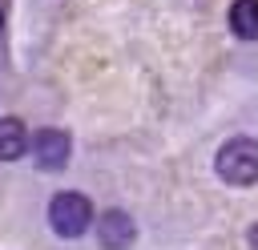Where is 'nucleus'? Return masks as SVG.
Instances as JSON below:
<instances>
[{
    "label": "nucleus",
    "instance_id": "3",
    "mask_svg": "<svg viewBox=\"0 0 258 250\" xmlns=\"http://www.w3.org/2000/svg\"><path fill=\"white\" fill-rule=\"evenodd\" d=\"M28 149H32V157H36L40 169L56 173V169L69 165V149H73V141H69L64 129H40V133L28 141Z\"/></svg>",
    "mask_w": 258,
    "mask_h": 250
},
{
    "label": "nucleus",
    "instance_id": "4",
    "mask_svg": "<svg viewBox=\"0 0 258 250\" xmlns=\"http://www.w3.org/2000/svg\"><path fill=\"white\" fill-rule=\"evenodd\" d=\"M97 238H101V246H109V250H125V246H133V238H137V226H133V218H129L125 210H105V214L97 218Z\"/></svg>",
    "mask_w": 258,
    "mask_h": 250
},
{
    "label": "nucleus",
    "instance_id": "6",
    "mask_svg": "<svg viewBox=\"0 0 258 250\" xmlns=\"http://www.w3.org/2000/svg\"><path fill=\"white\" fill-rule=\"evenodd\" d=\"M28 149V133L16 117H4L0 121V161H16L20 153Z\"/></svg>",
    "mask_w": 258,
    "mask_h": 250
},
{
    "label": "nucleus",
    "instance_id": "5",
    "mask_svg": "<svg viewBox=\"0 0 258 250\" xmlns=\"http://www.w3.org/2000/svg\"><path fill=\"white\" fill-rule=\"evenodd\" d=\"M230 28L242 40H258V0H234L230 4Z\"/></svg>",
    "mask_w": 258,
    "mask_h": 250
},
{
    "label": "nucleus",
    "instance_id": "1",
    "mask_svg": "<svg viewBox=\"0 0 258 250\" xmlns=\"http://www.w3.org/2000/svg\"><path fill=\"white\" fill-rule=\"evenodd\" d=\"M214 169L226 185H250L258 181V141L254 137H230L218 157H214Z\"/></svg>",
    "mask_w": 258,
    "mask_h": 250
},
{
    "label": "nucleus",
    "instance_id": "7",
    "mask_svg": "<svg viewBox=\"0 0 258 250\" xmlns=\"http://www.w3.org/2000/svg\"><path fill=\"white\" fill-rule=\"evenodd\" d=\"M250 250H258V226H250Z\"/></svg>",
    "mask_w": 258,
    "mask_h": 250
},
{
    "label": "nucleus",
    "instance_id": "2",
    "mask_svg": "<svg viewBox=\"0 0 258 250\" xmlns=\"http://www.w3.org/2000/svg\"><path fill=\"white\" fill-rule=\"evenodd\" d=\"M48 226H52L60 238H81V234L93 226V206H89V198H81V194H56L52 206H48Z\"/></svg>",
    "mask_w": 258,
    "mask_h": 250
},
{
    "label": "nucleus",
    "instance_id": "8",
    "mask_svg": "<svg viewBox=\"0 0 258 250\" xmlns=\"http://www.w3.org/2000/svg\"><path fill=\"white\" fill-rule=\"evenodd\" d=\"M0 28H4V12H0Z\"/></svg>",
    "mask_w": 258,
    "mask_h": 250
}]
</instances>
